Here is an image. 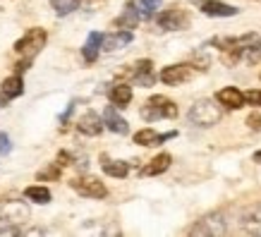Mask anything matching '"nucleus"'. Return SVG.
<instances>
[{"label":"nucleus","mask_w":261,"mask_h":237,"mask_svg":"<svg viewBox=\"0 0 261 237\" xmlns=\"http://www.w3.org/2000/svg\"><path fill=\"white\" fill-rule=\"evenodd\" d=\"M240 228L245 235H261V204L247 206L240 216Z\"/></svg>","instance_id":"8"},{"label":"nucleus","mask_w":261,"mask_h":237,"mask_svg":"<svg viewBox=\"0 0 261 237\" xmlns=\"http://www.w3.org/2000/svg\"><path fill=\"white\" fill-rule=\"evenodd\" d=\"M29 65H32V60H29V58H24V60H19V63L15 65V74H24Z\"/></svg>","instance_id":"32"},{"label":"nucleus","mask_w":261,"mask_h":237,"mask_svg":"<svg viewBox=\"0 0 261 237\" xmlns=\"http://www.w3.org/2000/svg\"><path fill=\"white\" fill-rule=\"evenodd\" d=\"M129 3L135 5V10L139 12L142 19H151L156 15V10L161 8V0H129Z\"/></svg>","instance_id":"24"},{"label":"nucleus","mask_w":261,"mask_h":237,"mask_svg":"<svg viewBox=\"0 0 261 237\" xmlns=\"http://www.w3.org/2000/svg\"><path fill=\"white\" fill-rule=\"evenodd\" d=\"M175 135H177V132L159 135L156 129H151V127H144V129H139V132L135 135V144H139V146H156V144L166 142V139H173Z\"/></svg>","instance_id":"12"},{"label":"nucleus","mask_w":261,"mask_h":237,"mask_svg":"<svg viewBox=\"0 0 261 237\" xmlns=\"http://www.w3.org/2000/svg\"><path fill=\"white\" fill-rule=\"evenodd\" d=\"M0 235L3 237H17V235H22V228H19V223H12V221H8V218L0 216Z\"/></svg>","instance_id":"27"},{"label":"nucleus","mask_w":261,"mask_h":237,"mask_svg":"<svg viewBox=\"0 0 261 237\" xmlns=\"http://www.w3.org/2000/svg\"><path fill=\"white\" fill-rule=\"evenodd\" d=\"M70 187L77 192V194L89 197V199H103L108 194L106 185H103L98 177H94V175H80V177H74V180L70 182Z\"/></svg>","instance_id":"5"},{"label":"nucleus","mask_w":261,"mask_h":237,"mask_svg":"<svg viewBox=\"0 0 261 237\" xmlns=\"http://www.w3.org/2000/svg\"><path fill=\"white\" fill-rule=\"evenodd\" d=\"M10 153V137L0 135V156H8Z\"/></svg>","instance_id":"31"},{"label":"nucleus","mask_w":261,"mask_h":237,"mask_svg":"<svg viewBox=\"0 0 261 237\" xmlns=\"http://www.w3.org/2000/svg\"><path fill=\"white\" fill-rule=\"evenodd\" d=\"M0 94L5 98H17V96L24 94V82H22V74H12V77L3 79L0 84Z\"/></svg>","instance_id":"18"},{"label":"nucleus","mask_w":261,"mask_h":237,"mask_svg":"<svg viewBox=\"0 0 261 237\" xmlns=\"http://www.w3.org/2000/svg\"><path fill=\"white\" fill-rule=\"evenodd\" d=\"M103 122H106V127H108L111 132H115V135H127V132H129L127 120L120 118L118 111H115V106H108V108L103 111Z\"/></svg>","instance_id":"14"},{"label":"nucleus","mask_w":261,"mask_h":237,"mask_svg":"<svg viewBox=\"0 0 261 237\" xmlns=\"http://www.w3.org/2000/svg\"><path fill=\"white\" fill-rule=\"evenodd\" d=\"M0 216L8 218V221H12V223H24L29 218V208L22 206L19 201H10V204H5L0 208Z\"/></svg>","instance_id":"16"},{"label":"nucleus","mask_w":261,"mask_h":237,"mask_svg":"<svg viewBox=\"0 0 261 237\" xmlns=\"http://www.w3.org/2000/svg\"><path fill=\"white\" fill-rule=\"evenodd\" d=\"M247 125H249V129H256V132H259L261 129V115L259 113H252V115L247 118Z\"/></svg>","instance_id":"30"},{"label":"nucleus","mask_w":261,"mask_h":237,"mask_svg":"<svg viewBox=\"0 0 261 237\" xmlns=\"http://www.w3.org/2000/svg\"><path fill=\"white\" fill-rule=\"evenodd\" d=\"M103 34H98V32H91L89 34V39H87V43H84V48H82V56H84V60L87 63H94L96 58H98V50L103 48Z\"/></svg>","instance_id":"15"},{"label":"nucleus","mask_w":261,"mask_h":237,"mask_svg":"<svg viewBox=\"0 0 261 237\" xmlns=\"http://www.w3.org/2000/svg\"><path fill=\"white\" fill-rule=\"evenodd\" d=\"M194 77V67L187 63H180V65H168L161 70V82L168 84V87H177V84H185Z\"/></svg>","instance_id":"7"},{"label":"nucleus","mask_w":261,"mask_h":237,"mask_svg":"<svg viewBox=\"0 0 261 237\" xmlns=\"http://www.w3.org/2000/svg\"><path fill=\"white\" fill-rule=\"evenodd\" d=\"M228 232V223L223 218V214H211L201 218L197 225L190 228V235H225Z\"/></svg>","instance_id":"6"},{"label":"nucleus","mask_w":261,"mask_h":237,"mask_svg":"<svg viewBox=\"0 0 261 237\" xmlns=\"http://www.w3.org/2000/svg\"><path fill=\"white\" fill-rule=\"evenodd\" d=\"M254 161H256V163H261V151H256V153H254Z\"/></svg>","instance_id":"34"},{"label":"nucleus","mask_w":261,"mask_h":237,"mask_svg":"<svg viewBox=\"0 0 261 237\" xmlns=\"http://www.w3.org/2000/svg\"><path fill=\"white\" fill-rule=\"evenodd\" d=\"M108 98H111L113 106L125 108L127 103L132 101V87L129 84H115V87L108 89Z\"/></svg>","instance_id":"17"},{"label":"nucleus","mask_w":261,"mask_h":237,"mask_svg":"<svg viewBox=\"0 0 261 237\" xmlns=\"http://www.w3.org/2000/svg\"><path fill=\"white\" fill-rule=\"evenodd\" d=\"M170 163H173V156H170V153H159V156L153 158L149 166L142 170V175H161V173H166L168 168H170Z\"/></svg>","instance_id":"19"},{"label":"nucleus","mask_w":261,"mask_h":237,"mask_svg":"<svg viewBox=\"0 0 261 237\" xmlns=\"http://www.w3.org/2000/svg\"><path fill=\"white\" fill-rule=\"evenodd\" d=\"M72 111H74V103H70V106H67V111L63 113V118H60V122H63V125H65V122H67V120H70Z\"/></svg>","instance_id":"33"},{"label":"nucleus","mask_w":261,"mask_h":237,"mask_svg":"<svg viewBox=\"0 0 261 237\" xmlns=\"http://www.w3.org/2000/svg\"><path fill=\"white\" fill-rule=\"evenodd\" d=\"M177 115V106L166 96H151L149 101L144 103L142 118L144 120H163V118H175Z\"/></svg>","instance_id":"2"},{"label":"nucleus","mask_w":261,"mask_h":237,"mask_svg":"<svg viewBox=\"0 0 261 237\" xmlns=\"http://www.w3.org/2000/svg\"><path fill=\"white\" fill-rule=\"evenodd\" d=\"M43 43H46V32H43V29H29V32L24 34L22 39L15 43V50L22 58L34 60V58H36V53H41Z\"/></svg>","instance_id":"3"},{"label":"nucleus","mask_w":261,"mask_h":237,"mask_svg":"<svg viewBox=\"0 0 261 237\" xmlns=\"http://www.w3.org/2000/svg\"><path fill=\"white\" fill-rule=\"evenodd\" d=\"M187 118H190L192 125H197V127H214L216 122L221 120V108H218L214 101L201 98V101H197L190 108Z\"/></svg>","instance_id":"1"},{"label":"nucleus","mask_w":261,"mask_h":237,"mask_svg":"<svg viewBox=\"0 0 261 237\" xmlns=\"http://www.w3.org/2000/svg\"><path fill=\"white\" fill-rule=\"evenodd\" d=\"M24 197L29 199V201H36V204H48L50 201V192L46 187H41V185H34V187L24 190Z\"/></svg>","instance_id":"25"},{"label":"nucleus","mask_w":261,"mask_h":237,"mask_svg":"<svg viewBox=\"0 0 261 237\" xmlns=\"http://www.w3.org/2000/svg\"><path fill=\"white\" fill-rule=\"evenodd\" d=\"M201 12L206 17H235L240 10L232 8V5H225V3H218V0H204L201 3Z\"/></svg>","instance_id":"13"},{"label":"nucleus","mask_w":261,"mask_h":237,"mask_svg":"<svg viewBox=\"0 0 261 237\" xmlns=\"http://www.w3.org/2000/svg\"><path fill=\"white\" fill-rule=\"evenodd\" d=\"M82 0H50V5H53V10H56L60 17L70 15V12H74V10L80 8Z\"/></svg>","instance_id":"26"},{"label":"nucleus","mask_w":261,"mask_h":237,"mask_svg":"<svg viewBox=\"0 0 261 237\" xmlns=\"http://www.w3.org/2000/svg\"><path fill=\"white\" fill-rule=\"evenodd\" d=\"M216 101L221 103V106H225V108H230V111H238V108H242L247 103V98L238 87H225L216 94Z\"/></svg>","instance_id":"11"},{"label":"nucleus","mask_w":261,"mask_h":237,"mask_svg":"<svg viewBox=\"0 0 261 237\" xmlns=\"http://www.w3.org/2000/svg\"><path fill=\"white\" fill-rule=\"evenodd\" d=\"M139 19H142V17H139V12H137L135 5L129 3V5L122 10V15L115 19V27H120V29H135L137 24H139Z\"/></svg>","instance_id":"21"},{"label":"nucleus","mask_w":261,"mask_h":237,"mask_svg":"<svg viewBox=\"0 0 261 237\" xmlns=\"http://www.w3.org/2000/svg\"><path fill=\"white\" fill-rule=\"evenodd\" d=\"M159 27L163 32H180V29H187V27H190V15H187V10L180 8V5H170V8L163 10L159 15Z\"/></svg>","instance_id":"4"},{"label":"nucleus","mask_w":261,"mask_h":237,"mask_svg":"<svg viewBox=\"0 0 261 237\" xmlns=\"http://www.w3.org/2000/svg\"><path fill=\"white\" fill-rule=\"evenodd\" d=\"M132 43V34L129 32H118V34H111L103 39V50H118V48Z\"/></svg>","instance_id":"22"},{"label":"nucleus","mask_w":261,"mask_h":237,"mask_svg":"<svg viewBox=\"0 0 261 237\" xmlns=\"http://www.w3.org/2000/svg\"><path fill=\"white\" fill-rule=\"evenodd\" d=\"M245 98H247L249 106H261V89H252V91H247Z\"/></svg>","instance_id":"29"},{"label":"nucleus","mask_w":261,"mask_h":237,"mask_svg":"<svg viewBox=\"0 0 261 237\" xmlns=\"http://www.w3.org/2000/svg\"><path fill=\"white\" fill-rule=\"evenodd\" d=\"M240 46H242V60L247 65H259L261 63V41L256 34H245L240 36Z\"/></svg>","instance_id":"9"},{"label":"nucleus","mask_w":261,"mask_h":237,"mask_svg":"<svg viewBox=\"0 0 261 237\" xmlns=\"http://www.w3.org/2000/svg\"><path fill=\"white\" fill-rule=\"evenodd\" d=\"M103 173L111 175V177H125L129 173V166H127L125 161H111V158L103 156Z\"/></svg>","instance_id":"23"},{"label":"nucleus","mask_w":261,"mask_h":237,"mask_svg":"<svg viewBox=\"0 0 261 237\" xmlns=\"http://www.w3.org/2000/svg\"><path fill=\"white\" fill-rule=\"evenodd\" d=\"M103 125H106L103 118H98V113H94V111L84 113V115L77 120V129L87 137H98L103 132Z\"/></svg>","instance_id":"10"},{"label":"nucleus","mask_w":261,"mask_h":237,"mask_svg":"<svg viewBox=\"0 0 261 237\" xmlns=\"http://www.w3.org/2000/svg\"><path fill=\"white\" fill-rule=\"evenodd\" d=\"M60 163H50V166L46 168V170H41L36 177H39V182H43V180H58L60 177Z\"/></svg>","instance_id":"28"},{"label":"nucleus","mask_w":261,"mask_h":237,"mask_svg":"<svg viewBox=\"0 0 261 237\" xmlns=\"http://www.w3.org/2000/svg\"><path fill=\"white\" fill-rule=\"evenodd\" d=\"M151 60H139V63L135 65V70H132V74H135L137 84H142V87H151L153 84V74H151Z\"/></svg>","instance_id":"20"}]
</instances>
